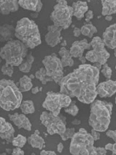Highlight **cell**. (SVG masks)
<instances>
[{"mask_svg":"<svg viewBox=\"0 0 116 155\" xmlns=\"http://www.w3.org/2000/svg\"><path fill=\"white\" fill-rule=\"evenodd\" d=\"M40 154L41 155H55L56 153L55 151H50V150H43L41 151V153H40Z\"/></svg>","mask_w":116,"mask_h":155,"instance_id":"cell-42","label":"cell"},{"mask_svg":"<svg viewBox=\"0 0 116 155\" xmlns=\"http://www.w3.org/2000/svg\"><path fill=\"white\" fill-rule=\"evenodd\" d=\"M91 135L93 137V139L94 141H98L100 139V132L96 130L95 129H92L91 130Z\"/></svg>","mask_w":116,"mask_h":155,"instance_id":"cell-39","label":"cell"},{"mask_svg":"<svg viewBox=\"0 0 116 155\" xmlns=\"http://www.w3.org/2000/svg\"><path fill=\"white\" fill-rule=\"evenodd\" d=\"M1 71L3 75H7L9 77H12V76L14 74V67L13 66L10 65L9 64L5 63V64L3 65L1 68Z\"/></svg>","mask_w":116,"mask_h":155,"instance_id":"cell-33","label":"cell"},{"mask_svg":"<svg viewBox=\"0 0 116 155\" xmlns=\"http://www.w3.org/2000/svg\"><path fill=\"white\" fill-rule=\"evenodd\" d=\"M28 143L34 148L41 150L44 147L45 141L44 138L40 135L39 130L37 129L33 134L29 136L27 139Z\"/></svg>","mask_w":116,"mask_h":155,"instance_id":"cell-22","label":"cell"},{"mask_svg":"<svg viewBox=\"0 0 116 155\" xmlns=\"http://www.w3.org/2000/svg\"><path fill=\"white\" fill-rule=\"evenodd\" d=\"M73 12V16L78 21H80L85 17V15L88 11L87 2L86 1H77L72 3L71 6Z\"/></svg>","mask_w":116,"mask_h":155,"instance_id":"cell-19","label":"cell"},{"mask_svg":"<svg viewBox=\"0 0 116 155\" xmlns=\"http://www.w3.org/2000/svg\"><path fill=\"white\" fill-rule=\"evenodd\" d=\"M12 155H24L25 153L21 148L19 147H16V148H14L12 150V153H11Z\"/></svg>","mask_w":116,"mask_h":155,"instance_id":"cell-40","label":"cell"},{"mask_svg":"<svg viewBox=\"0 0 116 155\" xmlns=\"http://www.w3.org/2000/svg\"><path fill=\"white\" fill-rule=\"evenodd\" d=\"M78 59H79V61L81 62L82 64H86L87 59H86V57H84V55H83V56H82V57H80V58H78Z\"/></svg>","mask_w":116,"mask_h":155,"instance_id":"cell-46","label":"cell"},{"mask_svg":"<svg viewBox=\"0 0 116 155\" xmlns=\"http://www.w3.org/2000/svg\"><path fill=\"white\" fill-rule=\"evenodd\" d=\"M115 69H116V67H115Z\"/></svg>","mask_w":116,"mask_h":155,"instance_id":"cell-55","label":"cell"},{"mask_svg":"<svg viewBox=\"0 0 116 155\" xmlns=\"http://www.w3.org/2000/svg\"><path fill=\"white\" fill-rule=\"evenodd\" d=\"M93 66L95 67L96 68H98V69H99V70H101V69H102V64H99V63H98V62H96V63H94V64H93Z\"/></svg>","mask_w":116,"mask_h":155,"instance_id":"cell-47","label":"cell"},{"mask_svg":"<svg viewBox=\"0 0 116 155\" xmlns=\"http://www.w3.org/2000/svg\"><path fill=\"white\" fill-rule=\"evenodd\" d=\"M73 33L75 37H79V36L81 35V29L79 28L75 27L73 31Z\"/></svg>","mask_w":116,"mask_h":155,"instance_id":"cell-41","label":"cell"},{"mask_svg":"<svg viewBox=\"0 0 116 155\" xmlns=\"http://www.w3.org/2000/svg\"><path fill=\"white\" fill-rule=\"evenodd\" d=\"M35 76L37 79L41 81L42 84L43 85H46L47 82L53 81L51 78L47 75L46 70L45 68L44 67L40 68L38 71H36Z\"/></svg>","mask_w":116,"mask_h":155,"instance_id":"cell-29","label":"cell"},{"mask_svg":"<svg viewBox=\"0 0 116 155\" xmlns=\"http://www.w3.org/2000/svg\"><path fill=\"white\" fill-rule=\"evenodd\" d=\"M20 109L24 114H33L34 113L35 110L34 104L32 101L31 100L24 101L21 103Z\"/></svg>","mask_w":116,"mask_h":155,"instance_id":"cell-28","label":"cell"},{"mask_svg":"<svg viewBox=\"0 0 116 155\" xmlns=\"http://www.w3.org/2000/svg\"><path fill=\"white\" fill-rule=\"evenodd\" d=\"M32 79L29 76L24 75L20 78L19 81V89L21 92L28 91L32 89Z\"/></svg>","mask_w":116,"mask_h":155,"instance_id":"cell-25","label":"cell"},{"mask_svg":"<svg viewBox=\"0 0 116 155\" xmlns=\"http://www.w3.org/2000/svg\"><path fill=\"white\" fill-rule=\"evenodd\" d=\"M73 12L72 7L69 5L67 1L57 0L56 5L53 7L50 18L53 25L66 30L72 24Z\"/></svg>","mask_w":116,"mask_h":155,"instance_id":"cell-7","label":"cell"},{"mask_svg":"<svg viewBox=\"0 0 116 155\" xmlns=\"http://www.w3.org/2000/svg\"><path fill=\"white\" fill-rule=\"evenodd\" d=\"M112 18L113 17H112L111 15H108V16H105V19L107 21H112Z\"/></svg>","mask_w":116,"mask_h":155,"instance_id":"cell-49","label":"cell"},{"mask_svg":"<svg viewBox=\"0 0 116 155\" xmlns=\"http://www.w3.org/2000/svg\"><path fill=\"white\" fill-rule=\"evenodd\" d=\"M114 56L116 58V48L114 49Z\"/></svg>","mask_w":116,"mask_h":155,"instance_id":"cell-53","label":"cell"},{"mask_svg":"<svg viewBox=\"0 0 116 155\" xmlns=\"http://www.w3.org/2000/svg\"><path fill=\"white\" fill-rule=\"evenodd\" d=\"M40 120L50 135L57 134L60 136L66 129V118L63 114L55 115L51 112L44 111L40 115Z\"/></svg>","mask_w":116,"mask_h":155,"instance_id":"cell-8","label":"cell"},{"mask_svg":"<svg viewBox=\"0 0 116 155\" xmlns=\"http://www.w3.org/2000/svg\"><path fill=\"white\" fill-rule=\"evenodd\" d=\"M15 37V28L13 25L5 24L0 27V41L1 42L9 41Z\"/></svg>","mask_w":116,"mask_h":155,"instance_id":"cell-20","label":"cell"},{"mask_svg":"<svg viewBox=\"0 0 116 155\" xmlns=\"http://www.w3.org/2000/svg\"><path fill=\"white\" fill-rule=\"evenodd\" d=\"M108 137L112 139L115 142H116V129L115 130H109L106 133Z\"/></svg>","mask_w":116,"mask_h":155,"instance_id":"cell-38","label":"cell"},{"mask_svg":"<svg viewBox=\"0 0 116 155\" xmlns=\"http://www.w3.org/2000/svg\"><path fill=\"white\" fill-rule=\"evenodd\" d=\"M63 28L56 26L55 25H50L48 26V32L45 35L44 39L47 44L51 47H54L61 42L63 37L61 36V32Z\"/></svg>","mask_w":116,"mask_h":155,"instance_id":"cell-12","label":"cell"},{"mask_svg":"<svg viewBox=\"0 0 116 155\" xmlns=\"http://www.w3.org/2000/svg\"><path fill=\"white\" fill-rule=\"evenodd\" d=\"M81 34L84 36L92 38L93 35L98 32V29L92 23H86L81 27Z\"/></svg>","mask_w":116,"mask_h":155,"instance_id":"cell-27","label":"cell"},{"mask_svg":"<svg viewBox=\"0 0 116 155\" xmlns=\"http://www.w3.org/2000/svg\"><path fill=\"white\" fill-rule=\"evenodd\" d=\"M85 21L87 23H89V21H91V19H92L94 17V14H93V12L92 10H88V12H86L85 15Z\"/></svg>","mask_w":116,"mask_h":155,"instance_id":"cell-37","label":"cell"},{"mask_svg":"<svg viewBox=\"0 0 116 155\" xmlns=\"http://www.w3.org/2000/svg\"><path fill=\"white\" fill-rule=\"evenodd\" d=\"M76 133V129L74 128H66L65 132L60 135L62 140L64 141H67L69 139H71Z\"/></svg>","mask_w":116,"mask_h":155,"instance_id":"cell-32","label":"cell"},{"mask_svg":"<svg viewBox=\"0 0 116 155\" xmlns=\"http://www.w3.org/2000/svg\"><path fill=\"white\" fill-rule=\"evenodd\" d=\"M101 72L107 80H110L111 78L112 71L111 68L108 66V64H105L103 65Z\"/></svg>","mask_w":116,"mask_h":155,"instance_id":"cell-34","label":"cell"},{"mask_svg":"<svg viewBox=\"0 0 116 155\" xmlns=\"http://www.w3.org/2000/svg\"><path fill=\"white\" fill-rule=\"evenodd\" d=\"M28 48L19 40L7 42L0 51V56L11 66H19L27 55Z\"/></svg>","mask_w":116,"mask_h":155,"instance_id":"cell-5","label":"cell"},{"mask_svg":"<svg viewBox=\"0 0 116 155\" xmlns=\"http://www.w3.org/2000/svg\"><path fill=\"white\" fill-rule=\"evenodd\" d=\"M6 152H7L8 153L10 154V153H12V150L11 149H6Z\"/></svg>","mask_w":116,"mask_h":155,"instance_id":"cell-51","label":"cell"},{"mask_svg":"<svg viewBox=\"0 0 116 155\" xmlns=\"http://www.w3.org/2000/svg\"><path fill=\"white\" fill-rule=\"evenodd\" d=\"M90 43L86 39L83 40L76 41L72 43L70 49V53L72 58H79L83 56L84 51L86 49H90L91 48Z\"/></svg>","mask_w":116,"mask_h":155,"instance_id":"cell-16","label":"cell"},{"mask_svg":"<svg viewBox=\"0 0 116 155\" xmlns=\"http://www.w3.org/2000/svg\"><path fill=\"white\" fill-rule=\"evenodd\" d=\"M22 99V92L13 81L1 80L0 106L3 110L10 111L20 107Z\"/></svg>","mask_w":116,"mask_h":155,"instance_id":"cell-4","label":"cell"},{"mask_svg":"<svg viewBox=\"0 0 116 155\" xmlns=\"http://www.w3.org/2000/svg\"><path fill=\"white\" fill-rule=\"evenodd\" d=\"M90 107L89 126L98 132L106 131L110 124L113 104L105 101L95 100L91 103Z\"/></svg>","mask_w":116,"mask_h":155,"instance_id":"cell-2","label":"cell"},{"mask_svg":"<svg viewBox=\"0 0 116 155\" xmlns=\"http://www.w3.org/2000/svg\"><path fill=\"white\" fill-rule=\"evenodd\" d=\"M39 91H41V90L40 89L39 87H33L31 89V92L33 94H37V93Z\"/></svg>","mask_w":116,"mask_h":155,"instance_id":"cell-44","label":"cell"},{"mask_svg":"<svg viewBox=\"0 0 116 155\" xmlns=\"http://www.w3.org/2000/svg\"><path fill=\"white\" fill-rule=\"evenodd\" d=\"M46 94L42 107L53 115H59L62 108L67 107L72 102L70 97L61 92L49 91Z\"/></svg>","mask_w":116,"mask_h":155,"instance_id":"cell-9","label":"cell"},{"mask_svg":"<svg viewBox=\"0 0 116 155\" xmlns=\"http://www.w3.org/2000/svg\"><path fill=\"white\" fill-rule=\"evenodd\" d=\"M96 90L101 98L111 97L116 93V81L108 80L100 83L96 87Z\"/></svg>","mask_w":116,"mask_h":155,"instance_id":"cell-13","label":"cell"},{"mask_svg":"<svg viewBox=\"0 0 116 155\" xmlns=\"http://www.w3.org/2000/svg\"><path fill=\"white\" fill-rule=\"evenodd\" d=\"M29 77H30L32 80V79H33L34 78H35V76L34 75H33V74H31Z\"/></svg>","mask_w":116,"mask_h":155,"instance_id":"cell-52","label":"cell"},{"mask_svg":"<svg viewBox=\"0 0 116 155\" xmlns=\"http://www.w3.org/2000/svg\"><path fill=\"white\" fill-rule=\"evenodd\" d=\"M107 150L111 151L113 155H116V142L115 143H108L105 146Z\"/></svg>","mask_w":116,"mask_h":155,"instance_id":"cell-35","label":"cell"},{"mask_svg":"<svg viewBox=\"0 0 116 155\" xmlns=\"http://www.w3.org/2000/svg\"><path fill=\"white\" fill-rule=\"evenodd\" d=\"M100 73V70L93 65L81 64L63 77L59 83L60 92L71 98L76 97L82 103L91 104L98 96L96 87Z\"/></svg>","mask_w":116,"mask_h":155,"instance_id":"cell-1","label":"cell"},{"mask_svg":"<svg viewBox=\"0 0 116 155\" xmlns=\"http://www.w3.org/2000/svg\"><path fill=\"white\" fill-rule=\"evenodd\" d=\"M64 149V146H63L62 143H59L57 145V150L59 153H62L63 150Z\"/></svg>","mask_w":116,"mask_h":155,"instance_id":"cell-43","label":"cell"},{"mask_svg":"<svg viewBox=\"0 0 116 155\" xmlns=\"http://www.w3.org/2000/svg\"><path fill=\"white\" fill-rule=\"evenodd\" d=\"M102 14L103 16L112 15L116 14V1H101Z\"/></svg>","mask_w":116,"mask_h":155,"instance_id":"cell-24","label":"cell"},{"mask_svg":"<svg viewBox=\"0 0 116 155\" xmlns=\"http://www.w3.org/2000/svg\"><path fill=\"white\" fill-rule=\"evenodd\" d=\"M58 54L61 57L60 60L64 68L66 67H72L74 64V60L70 54V51L67 50L65 47L60 48Z\"/></svg>","mask_w":116,"mask_h":155,"instance_id":"cell-23","label":"cell"},{"mask_svg":"<svg viewBox=\"0 0 116 155\" xmlns=\"http://www.w3.org/2000/svg\"><path fill=\"white\" fill-rule=\"evenodd\" d=\"M81 120H78L77 119H75L73 120H72L71 124L72 125H79L80 124H81Z\"/></svg>","mask_w":116,"mask_h":155,"instance_id":"cell-45","label":"cell"},{"mask_svg":"<svg viewBox=\"0 0 116 155\" xmlns=\"http://www.w3.org/2000/svg\"><path fill=\"white\" fill-rule=\"evenodd\" d=\"M19 5L18 1L1 0L0 1V12L4 15H7L18 10Z\"/></svg>","mask_w":116,"mask_h":155,"instance_id":"cell-18","label":"cell"},{"mask_svg":"<svg viewBox=\"0 0 116 155\" xmlns=\"http://www.w3.org/2000/svg\"><path fill=\"white\" fill-rule=\"evenodd\" d=\"M1 129L0 136L2 140L7 141L8 143H12L14 137V128L9 122H7L5 118L1 117Z\"/></svg>","mask_w":116,"mask_h":155,"instance_id":"cell-14","label":"cell"},{"mask_svg":"<svg viewBox=\"0 0 116 155\" xmlns=\"http://www.w3.org/2000/svg\"><path fill=\"white\" fill-rule=\"evenodd\" d=\"M34 61V57L33 56L32 53H30L27 55V58L24 62H22L20 66H18L19 70L23 73H29L31 70L32 64Z\"/></svg>","mask_w":116,"mask_h":155,"instance_id":"cell-26","label":"cell"},{"mask_svg":"<svg viewBox=\"0 0 116 155\" xmlns=\"http://www.w3.org/2000/svg\"><path fill=\"white\" fill-rule=\"evenodd\" d=\"M30 16L31 17H32L33 18H37L39 16V13L37 12H32L31 13Z\"/></svg>","mask_w":116,"mask_h":155,"instance_id":"cell-48","label":"cell"},{"mask_svg":"<svg viewBox=\"0 0 116 155\" xmlns=\"http://www.w3.org/2000/svg\"><path fill=\"white\" fill-rule=\"evenodd\" d=\"M60 45L62 46V47H65L67 45V42L65 40H63L62 42L60 43Z\"/></svg>","mask_w":116,"mask_h":155,"instance_id":"cell-50","label":"cell"},{"mask_svg":"<svg viewBox=\"0 0 116 155\" xmlns=\"http://www.w3.org/2000/svg\"><path fill=\"white\" fill-rule=\"evenodd\" d=\"M15 37L26 47L33 49L41 44V35L35 21L24 17L17 22Z\"/></svg>","mask_w":116,"mask_h":155,"instance_id":"cell-3","label":"cell"},{"mask_svg":"<svg viewBox=\"0 0 116 155\" xmlns=\"http://www.w3.org/2000/svg\"><path fill=\"white\" fill-rule=\"evenodd\" d=\"M27 142V139L25 136L18 134L16 137H14V139L12 141V144L13 146L16 147L22 148L25 145Z\"/></svg>","mask_w":116,"mask_h":155,"instance_id":"cell-30","label":"cell"},{"mask_svg":"<svg viewBox=\"0 0 116 155\" xmlns=\"http://www.w3.org/2000/svg\"><path fill=\"white\" fill-rule=\"evenodd\" d=\"M94 153H95V155H106L107 150L105 149V148H103V147H95Z\"/></svg>","mask_w":116,"mask_h":155,"instance_id":"cell-36","label":"cell"},{"mask_svg":"<svg viewBox=\"0 0 116 155\" xmlns=\"http://www.w3.org/2000/svg\"><path fill=\"white\" fill-rule=\"evenodd\" d=\"M92 50L87 52L85 57L87 60L92 63H96L103 65L106 64L110 55L105 48V44L102 38L95 37L90 42Z\"/></svg>","mask_w":116,"mask_h":155,"instance_id":"cell-10","label":"cell"},{"mask_svg":"<svg viewBox=\"0 0 116 155\" xmlns=\"http://www.w3.org/2000/svg\"><path fill=\"white\" fill-rule=\"evenodd\" d=\"M115 101V104H116V97H115V101Z\"/></svg>","mask_w":116,"mask_h":155,"instance_id":"cell-54","label":"cell"},{"mask_svg":"<svg viewBox=\"0 0 116 155\" xmlns=\"http://www.w3.org/2000/svg\"><path fill=\"white\" fill-rule=\"evenodd\" d=\"M94 142L91 133L81 128L71 139L70 153L72 155H95Z\"/></svg>","mask_w":116,"mask_h":155,"instance_id":"cell-6","label":"cell"},{"mask_svg":"<svg viewBox=\"0 0 116 155\" xmlns=\"http://www.w3.org/2000/svg\"><path fill=\"white\" fill-rule=\"evenodd\" d=\"M102 39L106 47L110 49L116 48V23L106 28L103 33Z\"/></svg>","mask_w":116,"mask_h":155,"instance_id":"cell-15","label":"cell"},{"mask_svg":"<svg viewBox=\"0 0 116 155\" xmlns=\"http://www.w3.org/2000/svg\"><path fill=\"white\" fill-rule=\"evenodd\" d=\"M42 63L47 71V74L53 81L59 84L64 77L63 67L60 59L55 53L47 55L42 60Z\"/></svg>","mask_w":116,"mask_h":155,"instance_id":"cell-11","label":"cell"},{"mask_svg":"<svg viewBox=\"0 0 116 155\" xmlns=\"http://www.w3.org/2000/svg\"><path fill=\"white\" fill-rule=\"evenodd\" d=\"M79 110V107L76 105V102L75 101H72L70 105L64 109L65 112L73 117L76 116L78 114Z\"/></svg>","mask_w":116,"mask_h":155,"instance_id":"cell-31","label":"cell"},{"mask_svg":"<svg viewBox=\"0 0 116 155\" xmlns=\"http://www.w3.org/2000/svg\"><path fill=\"white\" fill-rule=\"evenodd\" d=\"M19 6L25 10H31L39 13L41 12L43 7V3L41 1L20 0L18 1Z\"/></svg>","mask_w":116,"mask_h":155,"instance_id":"cell-21","label":"cell"},{"mask_svg":"<svg viewBox=\"0 0 116 155\" xmlns=\"http://www.w3.org/2000/svg\"><path fill=\"white\" fill-rule=\"evenodd\" d=\"M10 120L18 127V129L24 128L27 131H31L32 129V124L27 117L24 114L15 113L14 114L8 115Z\"/></svg>","mask_w":116,"mask_h":155,"instance_id":"cell-17","label":"cell"}]
</instances>
